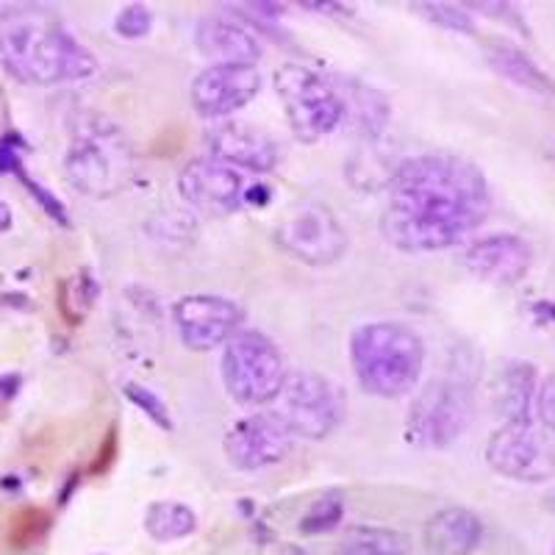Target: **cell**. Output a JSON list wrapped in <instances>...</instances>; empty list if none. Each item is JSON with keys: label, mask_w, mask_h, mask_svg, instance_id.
Instances as JSON below:
<instances>
[{"label": "cell", "mask_w": 555, "mask_h": 555, "mask_svg": "<svg viewBox=\"0 0 555 555\" xmlns=\"http://www.w3.org/2000/svg\"><path fill=\"white\" fill-rule=\"evenodd\" d=\"M133 170L131 147L122 133L108 122L83 126L64 158L67 181L92 197L117 195Z\"/></svg>", "instance_id": "4"}, {"label": "cell", "mask_w": 555, "mask_h": 555, "mask_svg": "<svg viewBox=\"0 0 555 555\" xmlns=\"http://www.w3.org/2000/svg\"><path fill=\"white\" fill-rule=\"evenodd\" d=\"M411 539L395 528L359 525L341 537L336 555H409Z\"/></svg>", "instance_id": "21"}, {"label": "cell", "mask_w": 555, "mask_h": 555, "mask_svg": "<svg viewBox=\"0 0 555 555\" xmlns=\"http://www.w3.org/2000/svg\"><path fill=\"white\" fill-rule=\"evenodd\" d=\"M539 375L530 361H508L494 380V409L505 423H530L537 403Z\"/></svg>", "instance_id": "19"}, {"label": "cell", "mask_w": 555, "mask_h": 555, "mask_svg": "<svg viewBox=\"0 0 555 555\" xmlns=\"http://www.w3.org/2000/svg\"><path fill=\"white\" fill-rule=\"evenodd\" d=\"M533 317H537L539 322H555V304H550V300H539V304L533 306Z\"/></svg>", "instance_id": "32"}, {"label": "cell", "mask_w": 555, "mask_h": 555, "mask_svg": "<svg viewBox=\"0 0 555 555\" xmlns=\"http://www.w3.org/2000/svg\"><path fill=\"white\" fill-rule=\"evenodd\" d=\"M48 528V517L42 512H23L17 519H14V528H12V542L17 547H26L31 544L34 539H39Z\"/></svg>", "instance_id": "28"}, {"label": "cell", "mask_w": 555, "mask_h": 555, "mask_svg": "<svg viewBox=\"0 0 555 555\" xmlns=\"http://www.w3.org/2000/svg\"><path fill=\"white\" fill-rule=\"evenodd\" d=\"M553 555H555V553H553Z\"/></svg>", "instance_id": "36"}, {"label": "cell", "mask_w": 555, "mask_h": 555, "mask_svg": "<svg viewBox=\"0 0 555 555\" xmlns=\"http://www.w3.org/2000/svg\"><path fill=\"white\" fill-rule=\"evenodd\" d=\"M475 414L469 384L455 378L430 380L405 416V442L420 450H444L464 436Z\"/></svg>", "instance_id": "7"}, {"label": "cell", "mask_w": 555, "mask_h": 555, "mask_svg": "<svg viewBox=\"0 0 555 555\" xmlns=\"http://www.w3.org/2000/svg\"><path fill=\"white\" fill-rule=\"evenodd\" d=\"M211 156L228 167H245L253 172H270L281 162V147L270 133L247 122H222L211 133Z\"/></svg>", "instance_id": "16"}, {"label": "cell", "mask_w": 555, "mask_h": 555, "mask_svg": "<svg viewBox=\"0 0 555 555\" xmlns=\"http://www.w3.org/2000/svg\"><path fill=\"white\" fill-rule=\"evenodd\" d=\"M275 92L284 103L286 120L300 142L314 145L345 120V98L320 73L300 64L275 69Z\"/></svg>", "instance_id": "6"}, {"label": "cell", "mask_w": 555, "mask_h": 555, "mask_svg": "<svg viewBox=\"0 0 555 555\" xmlns=\"http://www.w3.org/2000/svg\"><path fill=\"white\" fill-rule=\"evenodd\" d=\"M145 528L156 542H178V539L195 533L197 517L190 505L176 503V500H158L147 508Z\"/></svg>", "instance_id": "22"}, {"label": "cell", "mask_w": 555, "mask_h": 555, "mask_svg": "<svg viewBox=\"0 0 555 555\" xmlns=\"http://www.w3.org/2000/svg\"><path fill=\"white\" fill-rule=\"evenodd\" d=\"M12 225V217H9V208L0 203V231H7V228Z\"/></svg>", "instance_id": "33"}, {"label": "cell", "mask_w": 555, "mask_h": 555, "mask_svg": "<svg viewBox=\"0 0 555 555\" xmlns=\"http://www.w3.org/2000/svg\"><path fill=\"white\" fill-rule=\"evenodd\" d=\"M20 151H23V142H20V137H14V133H9V137L0 139V172L7 170H17L20 165Z\"/></svg>", "instance_id": "31"}, {"label": "cell", "mask_w": 555, "mask_h": 555, "mask_svg": "<svg viewBox=\"0 0 555 555\" xmlns=\"http://www.w3.org/2000/svg\"><path fill=\"white\" fill-rule=\"evenodd\" d=\"M0 67L20 83L56 87L95 76L98 59L48 9L14 7L0 14Z\"/></svg>", "instance_id": "2"}, {"label": "cell", "mask_w": 555, "mask_h": 555, "mask_svg": "<svg viewBox=\"0 0 555 555\" xmlns=\"http://www.w3.org/2000/svg\"><path fill=\"white\" fill-rule=\"evenodd\" d=\"M178 192L190 206L211 215H231L245 203V181L220 158H195L178 176Z\"/></svg>", "instance_id": "14"}, {"label": "cell", "mask_w": 555, "mask_h": 555, "mask_svg": "<svg viewBox=\"0 0 555 555\" xmlns=\"http://www.w3.org/2000/svg\"><path fill=\"white\" fill-rule=\"evenodd\" d=\"M486 62H489V67H492L500 78H505V81L514 83V87L525 89V92H533V95L555 98L553 78H550L522 48H517V44L494 39V42L486 44Z\"/></svg>", "instance_id": "20"}, {"label": "cell", "mask_w": 555, "mask_h": 555, "mask_svg": "<svg viewBox=\"0 0 555 555\" xmlns=\"http://www.w3.org/2000/svg\"><path fill=\"white\" fill-rule=\"evenodd\" d=\"M172 320L183 345L206 353L242 331L245 309L222 295H186L172 306Z\"/></svg>", "instance_id": "12"}, {"label": "cell", "mask_w": 555, "mask_h": 555, "mask_svg": "<svg viewBox=\"0 0 555 555\" xmlns=\"http://www.w3.org/2000/svg\"><path fill=\"white\" fill-rule=\"evenodd\" d=\"M286 555H306L304 550H297V547H286Z\"/></svg>", "instance_id": "35"}, {"label": "cell", "mask_w": 555, "mask_h": 555, "mask_svg": "<svg viewBox=\"0 0 555 555\" xmlns=\"http://www.w3.org/2000/svg\"><path fill=\"white\" fill-rule=\"evenodd\" d=\"M275 403L281 423L292 430V436H304V439H325L339 428L347 414L341 386L309 370L286 375Z\"/></svg>", "instance_id": "8"}, {"label": "cell", "mask_w": 555, "mask_h": 555, "mask_svg": "<svg viewBox=\"0 0 555 555\" xmlns=\"http://www.w3.org/2000/svg\"><path fill=\"white\" fill-rule=\"evenodd\" d=\"M350 361L361 389L375 398H403L420 384L425 341L405 322H366L350 336Z\"/></svg>", "instance_id": "3"}, {"label": "cell", "mask_w": 555, "mask_h": 555, "mask_svg": "<svg viewBox=\"0 0 555 555\" xmlns=\"http://www.w3.org/2000/svg\"><path fill=\"white\" fill-rule=\"evenodd\" d=\"M278 245L306 264L325 267L345 256L347 231L328 206L306 201L278 225Z\"/></svg>", "instance_id": "9"}, {"label": "cell", "mask_w": 555, "mask_h": 555, "mask_svg": "<svg viewBox=\"0 0 555 555\" xmlns=\"http://www.w3.org/2000/svg\"><path fill=\"white\" fill-rule=\"evenodd\" d=\"M14 172H17V176H20V181L26 183V186H28V192H31V195L37 197V201H39V206H42L44 211H48V215L53 217V220H56V222H62V225H67L69 220H67V211H64V203L59 201V197H53L51 192L44 190L42 183L31 181V178H28L26 172H23V167H17V170H14Z\"/></svg>", "instance_id": "29"}, {"label": "cell", "mask_w": 555, "mask_h": 555, "mask_svg": "<svg viewBox=\"0 0 555 555\" xmlns=\"http://www.w3.org/2000/svg\"><path fill=\"white\" fill-rule=\"evenodd\" d=\"M153 28V12L142 3H128L120 9L117 20H114V31L122 39H142L147 37Z\"/></svg>", "instance_id": "26"}, {"label": "cell", "mask_w": 555, "mask_h": 555, "mask_svg": "<svg viewBox=\"0 0 555 555\" xmlns=\"http://www.w3.org/2000/svg\"><path fill=\"white\" fill-rule=\"evenodd\" d=\"M486 464L519 483L555 478V448L530 423H505L486 442Z\"/></svg>", "instance_id": "10"}, {"label": "cell", "mask_w": 555, "mask_h": 555, "mask_svg": "<svg viewBox=\"0 0 555 555\" xmlns=\"http://www.w3.org/2000/svg\"><path fill=\"white\" fill-rule=\"evenodd\" d=\"M537 414L542 420V425L547 430H555V375L542 380V386L537 389Z\"/></svg>", "instance_id": "30"}, {"label": "cell", "mask_w": 555, "mask_h": 555, "mask_svg": "<svg viewBox=\"0 0 555 555\" xmlns=\"http://www.w3.org/2000/svg\"><path fill=\"white\" fill-rule=\"evenodd\" d=\"M489 208V181L478 165L450 153H425L391 172L380 231L398 250H444L473 234Z\"/></svg>", "instance_id": "1"}, {"label": "cell", "mask_w": 555, "mask_h": 555, "mask_svg": "<svg viewBox=\"0 0 555 555\" xmlns=\"http://www.w3.org/2000/svg\"><path fill=\"white\" fill-rule=\"evenodd\" d=\"M195 44L203 56L215 59V64H253L261 56L259 39L222 14H208L197 23Z\"/></svg>", "instance_id": "17"}, {"label": "cell", "mask_w": 555, "mask_h": 555, "mask_svg": "<svg viewBox=\"0 0 555 555\" xmlns=\"http://www.w3.org/2000/svg\"><path fill=\"white\" fill-rule=\"evenodd\" d=\"M464 264L486 284L517 286L533 267V247L517 234H492L467 247Z\"/></svg>", "instance_id": "15"}, {"label": "cell", "mask_w": 555, "mask_h": 555, "mask_svg": "<svg viewBox=\"0 0 555 555\" xmlns=\"http://www.w3.org/2000/svg\"><path fill=\"white\" fill-rule=\"evenodd\" d=\"M547 508H550V512L555 514V489H553V492L547 494Z\"/></svg>", "instance_id": "34"}, {"label": "cell", "mask_w": 555, "mask_h": 555, "mask_svg": "<svg viewBox=\"0 0 555 555\" xmlns=\"http://www.w3.org/2000/svg\"><path fill=\"white\" fill-rule=\"evenodd\" d=\"M261 73L256 64H211L192 81L190 98L208 120L231 117L259 95Z\"/></svg>", "instance_id": "13"}, {"label": "cell", "mask_w": 555, "mask_h": 555, "mask_svg": "<svg viewBox=\"0 0 555 555\" xmlns=\"http://www.w3.org/2000/svg\"><path fill=\"white\" fill-rule=\"evenodd\" d=\"M95 295H98L95 278L89 275L87 270H83L81 275L73 278V281H67V284H64L62 309H64V314H67L69 306H76V309H73V317H69V322H73V325H76L78 320H83V314L89 311V306L95 304Z\"/></svg>", "instance_id": "25"}, {"label": "cell", "mask_w": 555, "mask_h": 555, "mask_svg": "<svg viewBox=\"0 0 555 555\" xmlns=\"http://www.w3.org/2000/svg\"><path fill=\"white\" fill-rule=\"evenodd\" d=\"M341 517H345V500L339 492H328L317 498L311 503L309 512L300 519V533L306 537H320V533H331L334 528H339Z\"/></svg>", "instance_id": "23"}, {"label": "cell", "mask_w": 555, "mask_h": 555, "mask_svg": "<svg viewBox=\"0 0 555 555\" xmlns=\"http://www.w3.org/2000/svg\"><path fill=\"white\" fill-rule=\"evenodd\" d=\"M483 539V522L475 512L450 505L425 525V550L428 555H469Z\"/></svg>", "instance_id": "18"}, {"label": "cell", "mask_w": 555, "mask_h": 555, "mask_svg": "<svg viewBox=\"0 0 555 555\" xmlns=\"http://www.w3.org/2000/svg\"><path fill=\"white\" fill-rule=\"evenodd\" d=\"M295 436L281 423L275 411H259L236 425H231L222 439L228 464L242 473H259V469L275 467L292 453Z\"/></svg>", "instance_id": "11"}, {"label": "cell", "mask_w": 555, "mask_h": 555, "mask_svg": "<svg viewBox=\"0 0 555 555\" xmlns=\"http://www.w3.org/2000/svg\"><path fill=\"white\" fill-rule=\"evenodd\" d=\"M411 9H414L420 17L430 20L434 26L444 28V31L475 34L473 14L464 7H455V3H414Z\"/></svg>", "instance_id": "24"}, {"label": "cell", "mask_w": 555, "mask_h": 555, "mask_svg": "<svg viewBox=\"0 0 555 555\" xmlns=\"http://www.w3.org/2000/svg\"><path fill=\"white\" fill-rule=\"evenodd\" d=\"M126 395H128V400H131V403L137 405V409H142L147 416H151V420L158 425V428H162V430H172L170 409H167L165 400L158 398V395H153L151 389H145V386H139V384H128L126 386Z\"/></svg>", "instance_id": "27"}, {"label": "cell", "mask_w": 555, "mask_h": 555, "mask_svg": "<svg viewBox=\"0 0 555 555\" xmlns=\"http://www.w3.org/2000/svg\"><path fill=\"white\" fill-rule=\"evenodd\" d=\"M284 353L261 331H236L222 353V384L242 405H267L286 380Z\"/></svg>", "instance_id": "5"}]
</instances>
